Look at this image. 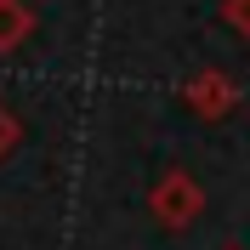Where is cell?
I'll list each match as a JSON object with an SVG mask.
<instances>
[{"mask_svg":"<svg viewBox=\"0 0 250 250\" xmlns=\"http://www.w3.org/2000/svg\"><path fill=\"white\" fill-rule=\"evenodd\" d=\"M29 34H34V6L29 0H0V57L23 51Z\"/></svg>","mask_w":250,"mask_h":250,"instance_id":"3957f363","label":"cell"},{"mask_svg":"<svg viewBox=\"0 0 250 250\" xmlns=\"http://www.w3.org/2000/svg\"><path fill=\"white\" fill-rule=\"evenodd\" d=\"M222 250H239V245H222Z\"/></svg>","mask_w":250,"mask_h":250,"instance_id":"8992f818","label":"cell"},{"mask_svg":"<svg viewBox=\"0 0 250 250\" xmlns=\"http://www.w3.org/2000/svg\"><path fill=\"white\" fill-rule=\"evenodd\" d=\"M182 103L199 114V120H228V114L239 108V85H233V74H222V68H199V74L182 80Z\"/></svg>","mask_w":250,"mask_h":250,"instance_id":"7a4b0ae2","label":"cell"},{"mask_svg":"<svg viewBox=\"0 0 250 250\" xmlns=\"http://www.w3.org/2000/svg\"><path fill=\"white\" fill-rule=\"evenodd\" d=\"M222 23L250 40V0H222Z\"/></svg>","mask_w":250,"mask_h":250,"instance_id":"5b68a950","label":"cell"},{"mask_svg":"<svg viewBox=\"0 0 250 250\" xmlns=\"http://www.w3.org/2000/svg\"><path fill=\"white\" fill-rule=\"evenodd\" d=\"M148 216H154L165 233H182V228H193V222L205 216V188L193 182L182 165H171V171L148 188Z\"/></svg>","mask_w":250,"mask_h":250,"instance_id":"6da1fadb","label":"cell"},{"mask_svg":"<svg viewBox=\"0 0 250 250\" xmlns=\"http://www.w3.org/2000/svg\"><path fill=\"white\" fill-rule=\"evenodd\" d=\"M23 142V125H17V114L0 103V159H12V148Z\"/></svg>","mask_w":250,"mask_h":250,"instance_id":"277c9868","label":"cell"}]
</instances>
